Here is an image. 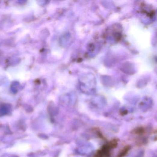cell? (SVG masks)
<instances>
[{"mask_svg": "<svg viewBox=\"0 0 157 157\" xmlns=\"http://www.w3.org/2000/svg\"><path fill=\"white\" fill-rule=\"evenodd\" d=\"M118 140L117 139L112 140L98 150L93 157H111V150L116 148L118 146Z\"/></svg>", "mask_w": 157, "mask_h": 157, "instance_id": "obj_1", "label": "cell"}, {"mask_svg": "<svg viewBox=\"0 0 157 157\" xmlns=\"http://www.w3.org/2000/svg\"><path fill=\"white\" fill-rule=\"evenodd\" d=\"M131 147L130 145H126L120 151L117 157H125L128 154Z\"/></svg>", "mask_w": 157, "mask_h": 157, "instance_id": "obj_2", "label": "cell"}, {"mask_svg": "<svg viewBox=\"0 0 157 157\" xmlns=\"http://www.w3.org/2000/svg\"><path fill=\"white\" fill-rule=\"evenodd\" d=\"M145 131V129L143 127H140L134 129V130L133 131L132 133L134 134L141 135V134H144Z\"/></svg>", "mask_w": 157, "mask_h": 157, "instance_id": "obj_3", "label": "cell"}]
</instances>
